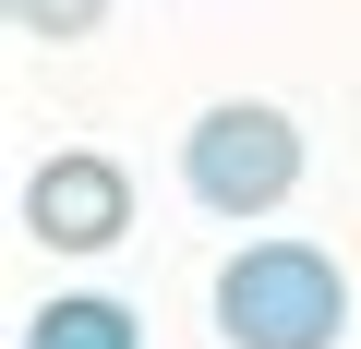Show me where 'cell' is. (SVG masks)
<instances>
[{"label": "cell", "mask_w": 361, "mask_h": 349, "mask_svg": "<svg viewBox=\"0 0 361 349\" xmlns=\"http://www.w3.org/2000/svg\"><path fill=\"white\" fill-rule=\"evenodd\" d=\"M349 325V277L313 241H253L217 265V337L229 349H337Z\"/></svg>", "instance_id": "6da1fadb"}, {"label": "cell", "mask_w": 361, "mask_h": 349, "mask_svg": "<svg viewBox=\"0 0 361 349\" xmlns=\"http://www.w3.org/2000/svg\"><path fill=\"white\" fill-rule=\"evenodd\" d=\"M180 193L205 217H277L301 193V121L265 109V97H217L180 133Z\"/></svg>", "instance_id": "7a4b0ae2"}, {"label": "cell", "mask_w": 361, "mask_h": 349, "mask_svg": "<svg viewBox=\"0 0 361 349\" xmlns=\"http://www.w3.org/2000/svg\"><path fill=\"white\" fill-rule=\"evenodd\" d=\"M121 229H133L121 157H49L37 181H25V241H49V253H109Z\"/></svg>", "instance_id": "3957f363"}, {"label": "cell", "mask_w": 361, "mask_h": 349, "mask_svg": "<svg viewBox=\"0 0 361 349\" xmlns=\"http://www.w3.org/2000/svg\"><path fill=\"white\" fill-rule=\"evenodd\" d=\"M25 349H145V325L109 289H61L49 313H25Z\"/></svg>", "instance_id": "277c9868"}, {"label": "cell", "mask_w": 361, "mask_h": 349, "mask_svg": "<svg viewBox=\"0 0 361 349\" xmlns=\"http://www.w3.org/2000/svg\"><path fill=\"white\" fill-rule=\"evenodd\" d=\"M13 25H25V37H61V49H73V37H97V25H109V0H13Z\"/></svg>", "instance_id": "5b68a950"}]
</instances>
